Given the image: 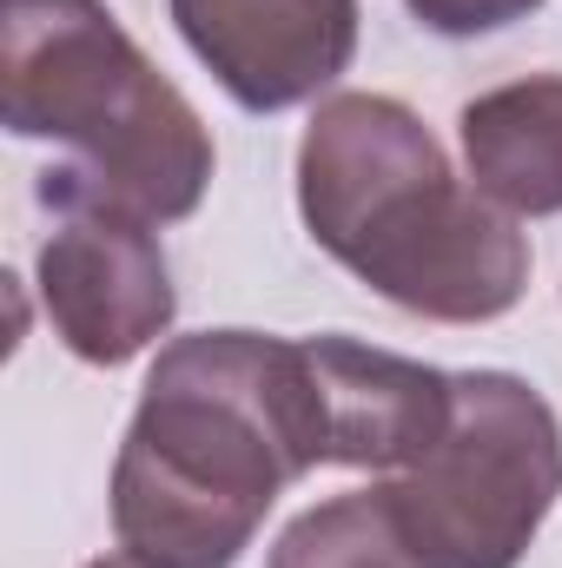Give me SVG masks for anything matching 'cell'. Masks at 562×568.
Masks as SVG:
<instances>
[{"instance_id":"8fae6325","label":"cell","mask_w":562,"mask_h":568,"mask_svg":"<svg viewBox=\"0 0 562 568\" xmlns=\"http://www.w3.org/2000/svg\"><path fill=\"white\" fill-rule=\"evenodd\" d=\"M87 568H152V562H140V556H100V562H87Z\"/></svg>"},{"instance_id":"8992f818","label":"cell","mask_w":562,"mask_h":568,"mask_svg":"<svg viewBox=\"0 0 562 568\" xmlns=\"http://www.w3.org/2000/svg\"><path fill=\"white\" fill-rule=\"evenodd\" d=\"M172 20L245 113L318 100L358 53V0H172Z\"/></svg>"},{"instance_id":"5b68a950","label":"cell","mask_w":562,"mask_h":568,"mask_svg":"<svg viewBox=\"0 0 562 568\" xmlns=\"http://www.w3.org/2000/svg\"><path fill=\"white\" fill-rule=\"evenodd\" d=\"M47 199L53 232L40 239V304L53 317V337L100 371L133 364L179 311L152 219L93 192L80 172H53Z\"/></svg>"},{"instance_id":"ba28073f","label":"cell","mask_w":562,"mask_h":568,"mask_svg":"<svg viewBox=\"0 0 562 568\" xmlns=\"http://www.w3.org/2000/svg\"><path fill=\"white\" fill-rule=\"evenodd\" d=\"M470 185L510 219L562 212V73L490 87L456 120Z\"/></svg>"},{"instance_id":"3957f363","label":"cell","mask_w":562,"mask_h":568,"mask_svg":"<svg viewBox=\"0 0 562 568\" xmlns=\"http://www.w3.org/2000/svg\"><path fill=\"white\" fill-rule=\"evenodd\" d=\"M7 133L80 152V179L152 225L192 219L212 185V133L140 53L107 0H0Z\"/></svg>"},{"instance_id":"277c9868","label":"cell","mask_w":562,"mask_h":568,"mask_svg":"<svg viewBox=\"0 0 562 568\" xmlns=\"http://www.w3.org/2000/svg\"><path fill=\"white\" fill-rule=\"evenodd\" d=\"M450 429L391 476L398 516L430 568H516L562 496V424L510 371L450 377Z\"/></svg>"},{"instance_id":"52a82bcc","label":"cell","mask_w":562,"mask_h":568,"mask_svg":"<svg viewBox=\"0 0 562 568\" xmlns=\"http://www.w3.org/2000/svg\"><path fill=\"white\" fill-rule=\"evenodd\" d=\"M324 424H331V463L344 469H418L450 429V377L418 357L358 344V337H311Z\"/></svg>"},{"instance_id":"9c48e42d","label":"cell","mask_w":562,"mask_h":568,"mask_svg":"<svg viewBox=\"0 0 562 568\" xmlns=\"http://www.w3.org/2000/svg\"><path fill=\"white\" fill-rule=\"evenodd\" d=\"M265 568H430L423 549L411 542L391 483L331 496L318 509H304L298 523H284V536L272 542Z\"/></svg>"},{"instance_id":"6da1fadb","label":"cell","mask_w":562,"mask_h":568,"mask_svg":"<svg viewBox=\"0 0 562 568\" xmlns=\"http://www.w3.org/2000/svg\"><path fill=\"white\" fill-rule=\"evenodd\" d=\"M324 463L331 424L311 337H172L113 456V536L152 568H232L272 503Z\"/></svg>"},{"instance_id":"7a4b0ae2","label":"cell","mask_w":562,"mask_h":568,"mask_svg":"<svg viewBox=\"0 0 562 568\" xmlns=\"http://www.w3.org/2000/svg\"><path fill=\"white\" fill-rule=\"evenodd\" d=\"M298 212L318 252L436 324H490L530 284V239L463 185L391 93H331L298 140Z\"/></svg>"},{"instance_id":"30bf717a","label":"cell","mask_w":562,"mask_h":568,"mask_svg":"<svg viewBox=\"0 0 562 568\" xmlns=\"http://www.w3.org/2000/svg\"><path fill=\"white\" fill-rule=\"evenodd\" d=\"M404 7L418 13L430 33H443V40H476V33L530 20L543 0H404Z\"/></svg>"}]
</instances>
